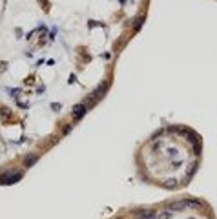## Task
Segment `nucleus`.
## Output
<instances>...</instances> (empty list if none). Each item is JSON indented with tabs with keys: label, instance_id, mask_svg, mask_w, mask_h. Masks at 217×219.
Here are the masks:
<instances>
[{
	"label": "nucleus",
	"instance_id": "1",
	"mask_svg": "<svg viewBox=\"0 0 217 219\" xmlns=\"http://www.w3.org/2000/svg\"><path fill=\"white\" fill-rule=\"evenodd\" d=\"M20 179H22V172H13V170H9V172H5V174L0 175V185H13V183H16V181H20Z\"/></svg>",
	"mask_w": 217,
	"mask_h": 219
},
{
	"label": "nucleus",
	"instance_id": "2",
	"mask_svg": "<svg viewBox=\"0 0 217 219\" xmlns=\"http://www.w3.org/2000/svg\"><path fill=\"white\" fill-rule=\"evenodd\" d=\"M88 110H89V104H86V102H84V104H77V106L73 108V111H71V113H73V119H75V121L82 119Z\"/></svg>",
	"mask_w": 217,
	"mask_h": 219
},
{
	"label": "nucleus",
	"instance_id": "3",
	"mask_svg": "<svg viewBox=\"0 0 217 219\" xmlns=\"http://www.w3.org/2000/svg\"><path fill=\"white\" fill-rule=\"evenodd\" d=\"M106 90H108V82H104V84H102V88H97V90L93 91V99H99V97H104V93H106Z\"/></svg>",
	"mask_w": 217,
	"mask_h": 219
},
{
	"label": "nucleus",
	"instance_id": "4",
	"mask_svg": "<svg viewBox=\"0 0 217 219\" xmlns=\"http://www.w3.org/2000/svg\"><path fill=\"white\" fill-rule=\"evenodd\" d=\"M35 161H37V155H29V157H26V159H24V164L29 168V166H33V164H35Z\"/></svg>",
	"mask_w": 217,
	"mask_h": 219
},
{
	"label": "nucleus",
	"instance_id": "5",
	"mask_svg": "<svg viewBox=\"0 0 217 219\" xmlns=\"http://www.w3.org/2000/svg\"><path fill=\"white\" fill-rule=\"evenodd\" d=\"M157 219H172V212H163L157 216Z\"/></svg>",
	"mask_w": 217,
	"mask_h": 219
},
{
	"label": "nucleus",
	"instance_id": "6",
	"mask_svg": "<svg viewBox=\"0 0 217 219\" xmlns=\"http://www.w3.org/2000/svg\"><path fill=\"white\" fill-rule=\"evenodd\" d=\"M142 20H144V16H141V18H137V20H135V29H139V26L142 24Z\"/></svg>",
	"mask_w": 217,
	"mask_h": 219
}]
</instances>
